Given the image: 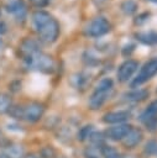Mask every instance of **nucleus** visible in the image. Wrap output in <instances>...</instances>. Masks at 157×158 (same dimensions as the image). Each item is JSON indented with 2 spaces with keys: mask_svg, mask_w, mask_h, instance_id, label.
I'll return each mask as SVG.
<instances>
[{
  "mask_svg": "<svg viewBox=\"0 0 157 158\" xmlns=\"http://www.w3.org/2000/svg\"><path fill=\"white\" fill-rule=\"evenodd\" d=\"M6 31H7L6 23H5V22H2V21H0V36H1V35H4Z\"/></svg>",
  "mask_w": 157,
  "mask_h": 158,
  "instance_id": "nucleus-26",
  "label": "nucleus"
},
{
  "mask_svg": "<svg viewBox=\"0 0 157 158\" xmlns=\"http://www.w3.org/2000/svg\"><path fill=\"white\" fill-rule=\"evenodd\" d=\"M147 1H150V2H152V4H157V0H147Z\"/></svg>",
  "mask_w": 157,
  "mask_h": 158,
  "instance_id": "nucleus-29",
  "label": "nucleus"
},
{
  "mask_svg": "<svg viewBox=\"0 0 157 158\" xmlns=\"http://www.w3.org/2000/svg\"><path fill=\"white\" fill-rule=\"evenodd\" d=\"M114 88V83L111 78H103L95 86L94 93L89 99V107L96 110L103 106V104L108 100Z\"/></svg>",
  "mask_w": 157,
  "mask_h": 158,
  "instance_id": "nucleus-2",
  "label": "nucleus"
},
{
  "mask_svg": "<svg viewBox=\"0 0 157 158\" xmlns=\"http://www.w3.org/2000/svg\"><path fill=\"white\" fill-rule=\"evenodd\" d=\"M32 26L40 40L45 43H53L59 36L58 21L47 11L37 10L32 14Z\"/></svg>",
  "mask_w": 157,
  "mask_h": 158,
  "instance_id": "nucleus-1",
  "label": "nucleus"
},
{
  "mask_svg": "<svg viewBox=\"0 0 157 158\" xmlns=\"http://www.w3.org/2000/svg\"><path fill=\"white\" fill-rule=\"evenodd\" d=\"M6 11L11 14L19 22L25 21L27 16V6L23 0H9L6 4Z\"/></svg>",
  "mask_w": 157,
  "mask_h": 158,
  "instance_id": "nucleus-7",
  "label": "nucleus"
},
{
  "mask_svg": "<svg viewBox=\"0 0 157 158\" xmlns=\"http://www.w3.org/2000/svg\"><path fill=\"white\" fill-rule=\"evenodd\" d=\"M93 133V126L91 125H87L84 127H82L78 132V139L79 141H84L87 138L90 137V135Z\"/></svg>",
  "mask_w": 157,
  "mask_h": 158,
  "instance_id": "nucleus-19",
  "label": "nucleus"
},
{
  "mask_svg": "<svg viewBox=\"0 0 157 158\" xmlns=\"http://www.w3.org/2000/svg\"><path fill=\"white\" fill-rule=\"evenodd\" d=\"M94 1V4L95 5H98V6H100V5H103V4H105L108 0H93Z\"/></svg>",
  "mask_w": 157,
  "mask_h": 158,
  "instance_id": "nucleus-27",
  "label": "nucleus"
},
{
  "mask_svg": "<svg viewBox=\"0 0 157 158\" xmlns=\"http://www.w3.org/2000/svg\"><path fill=\"white\" fill-rule=\"evenodd\" d=\"M11 107V99L7 94L5 93H0V114H5L9 112Z\"/></svg>",
  "mask_w": 157,
  "mask_h": 158,
  "instance_id": "nucleus-18",
  "label": "nucleus"
},
{
  "mask_svg": "<svg viewBox=\"0 0 157 158\" xmlns=\"http://www.w3.org/2000/svg\"><path fill=\"white\" fill-rule=\"evenodd\" d=\"M157 151V142L156 141H148L145 148V152L148 154H155Z\"/></svg>",
  "mask_w": 157,
  "mask_h": 158,
  "instance_id": "nucleus-23",
  "label": "nucleus"
},
{
  "mask_svg": "<svg viewBox=\"0 0 157 158\" xmlns=\"http://www.w3.org/2000/svg\"><path fill=\"white\" fill-rule=\"evenodd\" d=\"M30 1L37 7H43L49 2V0H30Z\"/></svg>",
  "mask_w": 157,
  "mask_h": 158,
  "instance_id": "nucleus-25",
  "label": "nucleus"
},
{
  "mask_svg": "<svg viewBox=\"0 0 157 158\" xmlns=\"http://www.w3.org/2000/svg\"><path fill=\"white\" fill-rule=\"evenodd\" d=\"M23 62L26 63V65L30 69L38 70V72L51 73L54 69V62H53L52 57L43 53L42 51H38V52L33 53L32 56L23 59Z\"/></svg>",
  "mask_w": 157,
  "mask_h": 158,
  "instance_id": "nucleus-3",
  "label": "nucleus"
},
{
  "mask_svg": "<svg viewBox=\"0 0 157 158\" xmlns=\"http://www.w3.org/2000/svg\"><path fill=\"white\" fill-rule=\"evenodd\" d=\"M129 117H130V112L129 111L120 110V111H111V112L105 114L104 117H103V121L105 123H115V125H119V123H122L124 121H126Z\"/></svg>",
  "mask_w": 157,
  "mask_h": 158,
  "instance_id": "nucleus-10",
  "label": "nucleus"
},
{
  "mask_svg": "<svg viewBox=\"0 0 157 158\" xmlns=\"http://www.w3.org/2000/svg\"><path fill=\"white\" fill-rule=\"evenodd\" d=\"M45 107L40 102H30L26 106H21V118L28 122L38 121L43 115Z\"/></svg>",
  "mask_w": 157,
  "mask_h": 158,
  "instance_id": "nucleus-6",
  "label": "nucleus"
},
{
  "mask_svg": "<svg viewBox=\"0 0 157 158\" xmlns=\"http://www.w3.org/2000/svg\"><path fill=\"white\" fill-rule=\"evenodd\" d=\"M137 9H138V5H137V2H136L135 0H125V1H122L121 5H120V10H121L125 15H127V16L134 15V14L137 11Z\"/></svg>",
  "mask_w": 157,
  "mask_h": 158,
  "instance_id": "nucleus-15",
  "label": "nucleus"
},
{
  "mask_svg": "<svg viewBox=\"0 0 157 158\" xmlns=\"http://www.w3.org/2000/svg\"><path fill=\"white\" fill-rule=\"evenodd\" d=\"M148 19H150V12H142V14H138V16H136V19H135L134 22H135V25L141 26L145 22H147Z\"/></svg>",
  "mask_w": 157,
  "mask_h": 158,
  "instance_id": "nucleus-21",
  "label": "nucleus"
},
{
  "mask_svg": "<svg viewBox=\"0 0 157 158\" xmlns=\"http://www.w3.org/2000/svg\"><path fill=\"white\" fill-rule=\"evenodd\" d=\"M156 74H157V58H153L143 64V67L140 69L136 78L130 83V86L137 88V86L142 85L143 83H146L147 80H150Z\"/></svg>",
  "mask_w": 157,
  "mask_h": 158,
  "instance_id": "nucleus-5",
  "label": "nucleus"
},
{
  "mask_svg": "<svg viewBox=\"0 0 157 158\" xmlns=\"http://www.w3.org/2000/svg\"><path fill=\"white\" fill-rule=\"evenodd\" d=\"M138 68V63L134 59H127L125 60L117 69V80L120 83H125L127 81L132 74L136 72V69Z\"/></svg>",
  "mask_w": 157,
  "mask_h": 158,
  "instance_id": "nucleus-8",
  "label": "nucleus"
},
{
  "mask_svg": "<svg viewBox=\"0 0 157 158\" xmlns=\"http://www.w3.org/2000/svg\"><path fill=\"white\" fill-rule=\"evenodd\" d=\"M26 158H37V157H36V156H33V154H30V156H27Z\"/></svg>",
  "mask_w": 157,
  "mask_h": 158,
  "instance_id": "nucleus-28",
  "label": "nucleus"
},
{
  "mask_svg": "<svg viewBox=\"0 0 157 158\" xmlns=\"http://www.w3.org/2000/svg\"><path fill=\"white\" fill-rule=\"evenodd\" d=\"M101 154H103L105 158H122L114 148L106 147V146H103V147H101Z\"/></svg>",
  "mask_w": 157,
  "mask_h": 158,
  "instance_id": "nucleus-20",
  "label": "nucleus"
},
{
  "mask_svg": "<svg viewBox=\"0 0 157 158\" xmlns=\"http://www.w3.org/2000/svg\"><path fill=\"white\" fill-rule=\"evenodd\" d=\"M101 147L103 146H95V144H90L89 147H87L84 149V157L85 158H100L101 154Z\"/></svg>",
  "mask_w": 157,
  "mask_h": 158,
  "instance_id": "nucleus-16",
  "label": "nucleus"
},
{
  "mask_svg": "<svg viewBox=\"0 0 157 158\" xmlns=\"http://www.w3.org/2000/svg\"><path fill=\"white\" fill-rule=\"evenodd\" d=\"M131 127L132 126L126 123H119V125L111 126L105 131V137L111 141H122L127 135V132L131 130Z\"/></svg>",
  "mask_w": 157,
  "mask_h": 158,
  "instance_id": "nucleus-9",
  "label": "nucleus"
},
{
  "mask_svg": "<svg viewBox=\"0 0 157 158\" xmlns=\"http://www.w3.org/2000/svg\"><path fill=\"white\" fill-rule=\"evenodd\" d=\"M155 154H156V156H157V151H156V153H155Z\"/></svg>",
  "mask_w": 157,
  "mask_h": 158,
  "instance_id": "nucleus-30",
  "label": "nucleus"
},
{
  "mask_svg": "<svg viewBox=\"0 0 157 158\" xmlns=\"http://www.w3.org/2000/svg\"><path fill=\"white\" fill-rule=\"evenodd\" d=\"M22 156H23V148L21 146H11L5 152L6 158H21Z\"/></svg>",
  "mask_w": 157,
  "mask_h": 158,
  "instance_id": "nucleus-17",
  "label": "nucleus"
},
{
  "mask_svg": "<svg viewBox=\"0 0 157 158\" xmlns=\"http://www.w3.org/2000/svg\"><path fill=\"white\" fill-rule=\"evenodd\" d=\"M42 158H53L54 157V149L52 147H45L41 151Z\"/></svg>",
  "mask_w": 157,
  "mask_h": 158,
  "instance_id": "nucleus-24",
  "label": "nucleus"
},
{
  "mask_svg": "<svg viewBox=\"0 0 157 158\" xmlns=\"http://www.w3.org/2000/svg\"><path fill=\"white\" fill-rule=\"evenodd\" d=\"M141 139H142V132H141V130L131 127V130L127 132V135L122 139V144L126 148H134V147H136L141 142Z\"/></svg>",
  "mask_w": 157,
  "mask_h": 158,
  "instance_id": "nucleus-11",
  "label": "nucleus"
},
{
  "mask_svg": "<svg viewBox=\"0 0 157 158\" xmlns=\"http://www.w3.org/2000/svg\"><path fill=\"white\" fill-rule=\"evenodd\" d=\"M156 117H157V100H153L145 110L140 115V121L145 122L147 126L152 122L156 121Z\"/></svg>",
  "mask_w": 157,
  "mask_h": 158,
  "instance_id": "nucleus-12",
  "label": "nucleus"
},
{
  "mask_svg": "<svg viewBox=\"0 0 157 158\" xmlns=\"http://www.w3.org/2000/svg\"><path fill=\"white\" fill-rule=\"evenodd\" d=\"M150 95V91L147 89H134L129 93L124 94V98L129 101H141L145 100Z\"/></svg>",
  "mask_w": 157,
  "mask_h": 158,
  "instance_id": "nucleus-14",
  "label": "nucleus"
},
{
  "mask_svg": "<svg viewBox=\"0 0 157 158\" xmlns=\"http://www.w3.org/2000/svg\"><path fill=\"white\" fill-rule=\"evenodd\" d=\"M0 16H1V10H0Z\"/></svg>",
  "mask_w": 157,
  "mask_h": 158,
  "instance_id": "nucleus-31",
  "label": "nucleus"
},
{
  "mask_svg": "<svg viewBox=\"0 0 157 158\" xmlns=\"http://www.w3.org/2000/svg\"><path fill=\"white\" fill-rule=\"evenodd\" d=\"M111 28L110 22L104 16L94 17L84 28V33L88 37H101L106 35Z\"/></svg>",
  "mask_w": 157,
  "mask_h": 158,
  "instance_id": "nucleus-4",
  "label": "nucleus"
},
{
  "mask_svg": "<svg viewBox=\"0 0 157 158\" xmlns=\"http://www.w3.org/2000/svg\"><path fill=\"white\" fill-rule=\"evenodd\" d=\"M135 48H136V46H135L134 43H127V44H125V46L121 48V54H122L124 57H129V56L135 51Z\"/></svg>",
  "mask_w": 157,
  "mask_h": 158,
  "instance_id": "nucleus-22",
  "label": "nucleus"
},
{
  "mask_svg": "<svg viewBox=\"0 0 157 158\" xmlns=\"http://www.w3.org/2000/svg\"><path fill=\"white\" fill-rule=\"evenodd\" d=\"M136 40L146 46H155L157 44V31H145L137 32L135 35Z\"/></svg>",
  "mask_w": 157,
  "mask_h": 158,
  "instance_id": "nucleus-13",
  "label": "nucleus"
}]
</instances>
